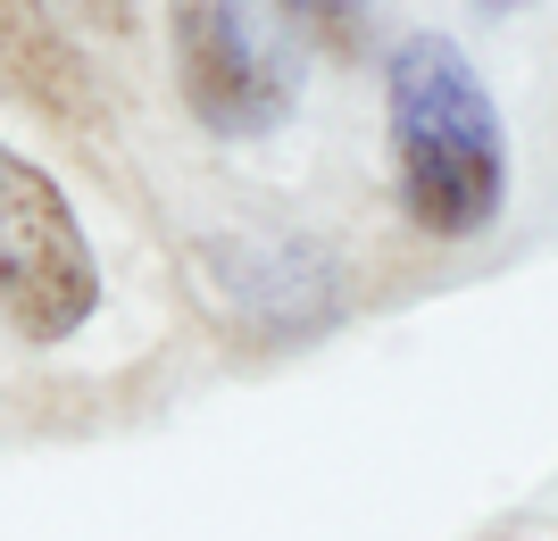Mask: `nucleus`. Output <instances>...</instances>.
<instances>
[{"label": "nucleus", "instance_id": "obj_4", "mask_svg": "<svg viewBox=\"0 0 558 541\" xmlns=\"http://www.w3.org/2000/svg\"><path fill=\"white\" fill-rule=\"evenodd\" d=\"M0 93L50 118L68 142L100 150L109 142V109H100V84L84 67V50L68 42V25L50 17V0H0Z\"/></svg>", "mask_w": 558, "mask_h": 541}, {"label": "nucleus", "instance_id": "obj_2", "mask_svg": "<svg viewBox=\"0 0 558 541\" xmlns=\"http://www.w3.org/2000/svg\"><path fill=\"white\" fill-rule=\"evenodd\" d=\"M175 75L217 142H258L301 109L292 9L283 0H167Z\"/></svg>", "mask_w": 558, "mask_h": 541}, {"label": "nucleus", "instance_id": "obj_3", "mask_svg": "<svg viewBox=\"0 0 558 541\" xmlns=\"http://www.w3.org/2000/svg\"><path fill=\"white\" fill-rule=\"evenodd\" d=\"M93 308H100V267L59 175H43L25 150L0 142V317L50 351V342L93 325Z\"/></svg>", "mask_w": 558, "mask_h": 541}, {"label": "nucleus", "instance_id": "obj_1", "mask_svg": "<svg viewBox=\"0 0 558 541\" xmlns=\"http://www.w3.org/2000/svg\"><path fill=\"white\" fill-rule=\"evenodd\" d=\"M384 125L409 225L434 242H466L509 209V134L484 75L450 34H409L384 59Z\"/></svg>", "mask_w": 558, "mask_h": 541}, {"label": "nucleus", "instance_id": "obj_6", "mask_svg": "<svg viewBox=\"0 0 558 541\" xmlns=\"http://www.w3.org/2000/svg\"><path fill=\"white\" fill-rule=\"evenodd\" d=\"M475 9H492V17H509V9H525V0H475Z\"/></svg>", "mask_w": 558, "mask_h": 541}, {"label": "nucleus", "instance_id": "obj_5", "mask_svg": "<svg viewBox=\"0 0 558 541\" xmlns=\"http://www.w3.org/2000/svg\"><path fill=\"white\" fill-rule=\"evenodd\" d=\"M292 17H326V25H342V17H359V9H375V0H283Z\"/></svg>", "mask_w": 558, "mask_h": 541}]
</instances>
